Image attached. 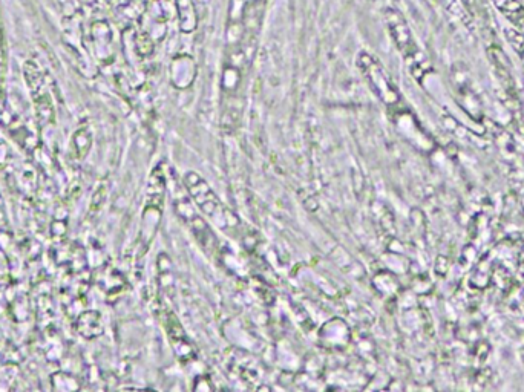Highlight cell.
Masks as SVG:
<instances>
[{"label": "cell", "instance_id": "1", "mask_svg": "<svg viewBox=\"0 0 524 392\" xmlns=\"http://www.w3.org/2000/svg\"><path fill=\"white\" fill-rule=\"evenodd\" d=\"M267 0H230L227 14V65L224 76L241 80L262 27Z\"/></svg>", "mask_w": 524, "mask_h": 392}, {"label": "cell", "instance_id": "2", "mask_svg": "<svg viewBox=\"0 0 524 392\" xmlns=\"http://www.w3.org/2000/svg\"><path fill=\"white\" fill-rule=\"evenodd\" d=\"M184 184H186L187 190L190 195L194 198L197 206L206 213L209 218L215 219V223L221 227V229H230V227L238 226V219L233 218L232 213L226 210V207L221 203L213 190L210 189L209 184L195 174V172H189L184 177Z\"/></svg>", "mask_w": 524, "mask_h": 392}, {"label": "cell", "instance_id": "3", "mask_svg": "<svg viewBox=\"0 0 524 392\" xmlns=\"http://www.w3.org/2000/svg\"><path fill=\"white\" fill-rule=\"evenodd\" d=\"M175 212L186 221L187 226L194 232L197 241L203 245V249L215 255L218 249L217 236L213 235L209 224L198 215L197 209H195L194 204L190 203L189 198L175 200Z\"/></svg>", "mask_w": 524, "mask_h": 392}, {"label": "cell", "instance_id": "4", "mask_svg": "<svg viewBox=\"0 0 524 392\" xmlns=\"http://www.w3.org/2000/svg\"><path fill=\"white\" fill-rule=\"evenodd\" d=\"M357 66L364 72V76L367 77L368 82H370L371 88L376 91V94L379 95L387 105H390L391 102L396 100V91H394L393 85H391L390 80H388L387 72L382 69V66L377 63V60H374L373 57L364 53L357 59Z\"/></svg>", "mask_w": 524, "mask_h": 392}, {"label": "cell", "instance_id": "5", "mask_svg": "<svg viewBox=\"0 0 524 392\" xmlns=\"http://www.w3.org/2000/svg\"><path fill=\"white\" fill-rule=\"evenodd\" d=\"M164 328L168 331L169 339H171L172 347H174L175 353H177L178 359L181 362H190L195 359V348L190 343L189 337H187L186 331L181 327L180 321L177 316L171 311L164 313Z\"/></svg>", "mask_w": 524, "mask_h": 392}]
</instances>
